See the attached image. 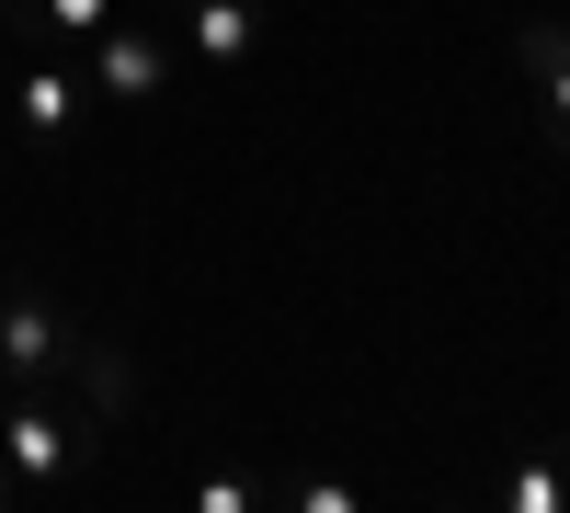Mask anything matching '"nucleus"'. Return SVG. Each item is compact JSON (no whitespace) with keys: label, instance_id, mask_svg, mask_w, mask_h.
Returning <instances> with one entry per match:
<instances>
[{"label":"nucleus","instance_id":"obj_1","mask_svg":"<svg viewBox=\"0 0 570 513\" xmlns=\"http://www.w3.org/2000/svg\"><path fill=\"white\" fill-rule=\"evenodd\" d=\"M104 411H58V388H12V411H0V468H12L23 491H58V480H80L91 468V434Z\"/></svg>","mask_w":570,"mask_h":513},{"label":"nucleus","instance_id":"obj_2","mask_svg":"<svg viewBox=\"0 0 570 513\" xmlns=\"http://www.w3.org/2000/svg\"><path fill=\"white\" fill-rule=\"evenodd\" d=\"M69 58H80V80L104 91V103H160V80L183 69V46H171V12L126 0V12L91 34V46H69Z\"/></svg>","mask_w":570,"mask_h":513},{"label":"nucleus","instance_id":"obj_3","mask_svg":"<svg viewBox=\"0 0 570 513\" xmlns=\"http://www.w3.org/2000/svg\"><path fill=\"white\" fill-rule=\"evenodd\" d=\"M80 354H91V332H69V308L46 286H0V365H12V388L80 377Z\"/></svg>","mask_w":570,"mask_h":513},{"label":"nucleus","instance_id":"obj_4","mask_svg":"<svg viewBox=\"0 0 570 513\" xmlns=\"http://www.w3.org/2000/svg\"><path fill=\"white\" fill-rule=\"evenodd\" d=\"M80 103H91V80H80L69 46H23V69H12V115H23V149H35V160H58V149H69Z\"/></svg>","mask_w":570,"mask_h":513},{"label":"nucleus","instance_id":"obj_5","mask_svg":"<svg viewBox=\"0 0 570 513\" xmlns=\"http://www.w3.org/2000/svg\"><path fill=\"white\" fill-rule=\"evenodd\" d=\"M171 46L183 58H206V69H240L252 46H263V0H171Z\"/></svg>","mask_w":570,"mask_h":513},{"label":"nucleus","instance_id":"obj_6","mask_svg":"<svg viewBox=\"0 0 570 513\" xmlns=\"http://www.w3.org/2000/svg\"><path fill=\"white\" fill-rule=\"evenodd\" d=\"M513 69H525V80L548 91V115H559V149H570V23L525 12V23H513Z\"/></svg>","mask_w":570,"mask_h":513},{"label":"nucleus","instance_id":"obj_7","mask_svg":"<svg viewBox=\"0 0 570 513\" xmlns=\"http://www.w3.org/2000/svg\"><path fill=\"white\" fill-rule=\"evenodd\" d=\"M0 12H12L23 46H91V34L126 12V0H0Z\"/></svg>","mask_w":570,"mask_h":513},{"label":"nucleus","instance_id":"obj_8","mask_svg":"<svg viewBox=\"0 0 570 513\" xmlns=\"http://www.w3.org/2000/svg\"><path fill=\"white\" fill-rule=\"evenodd\" d=\"M502 502H513V513H559L570 491H559V468H537V456H513V468H502Z\"/></svg>","mask_w":570,"mask_h":513},{"label":"nucleus","instance_id":"obj_9","mask_svg":"<svg viewBox=\"0 0 570 513\" xmlns=\"http://www.w3.org/2000/svg\"><path fill=\"white\" fill-rule=\"evenodd\" d=\"M195 502H206V513H252V480H240V468H217V480H195Z\"/></svg>","mask_w":570,"mask_h":513},{"label":"nucleus","instance_id":"obj_10","mask_svg":"<svg viewBox=\"0 0 570 513\" xmlns=\"http://www.w3.org/2000/svg\"><path fill=\"white\" fill-rule=\"evenodd\" d=\"M0 411H12V365H0Z\"/></svg>","mask_w":570,"mask_h":513},{"label":"nucleus","instance_id":"obj_11","mask_svg":"<svg viewBox=\"0 0 570 513\" xmlns=\"http://www.w3.org/2000/svg\"><path fill=\"white\" fill-rule=\"evenodd\" d=\"M149 12H171V0H149Z\"/></svg>","mask_w":570,"mask_h":513}]
</instances>
